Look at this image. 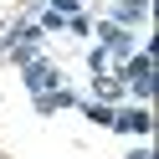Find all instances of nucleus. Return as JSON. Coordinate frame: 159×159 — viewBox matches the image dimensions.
Here are the masks:
<instances>
[{
    "label": "nucleus",
    "instance_id": "obj_7",
    "mask_svg": "<svg viewBox=\"0 0 159 159\" xmlns=\"http://www.w3.org/2000/svg\"><path fill=\"white\" fill-rule=\"evenodd\" d=\"M77 108H82V113L93 118V123H103V128H113V108H108V103H77Z\"/></svg>",
    "mask_w": 159,
    "mask_h": 159
},
{
    "label": "nucleus",
    "instance_id": "obj_4",
    "mask_svg": "<svg viewBox=\"0 0 159 159\" xmlns=\"http://www.w3.org/2000/svg\"><path fill=\"white\" fill-rule=\"evenodd\" d=\"M123 93H128V87H123V72H98V77H93V98H98V103L118 108Z\"/></svg>",
    "mask_w": 159,
    "mask_h": 159
},
{
    "label": "nucleus",
    "instance_id": "obj_11",
    "mask_svg": "<svg viewBox=\"0 0 159 159\" xmlns=\"http://www.w3.org/2000/svg\"><path fill=\"white\" fill-rule=\"evenodd\" d=\"M0 31H5V26H0Z\"/></svg>",
    "mask_w": 159,
    "mask_h": 159
},
{
    "label": "nucleus",
    "instance_id": "obj_5",
    "mask_svg": "<svg viewBox=\"0 0 159 159\" xmlns=\"http://www.w3.org/2000/svg\"><path fill=\"white\" fill-rule=\"evenodd\" d=\"M62 108H77V93L52 87V93H41V98H36V113H62Z\"/></svg>",
    "mask_w": 159,
    "mask_h": 159
},
{
    "label": "nucleus",
    "instance_id": "obj_1",
    "mask_svg": "<svg viewBox=\"0 0 159 159\" xmlns=\"http://www.w3.org/2000/svg\"><path fill=\"white\" fill-rule=\"evenodd\" d=\"M93 31H98V46L108 52V62H118V67H123L128 57H134V36H128V26L103 21V26H93Z\"/></svg>",
    "mask_w": 159,
    "mask_h": 159
},
{
    "label": "nucleus",
    "instance_id": "obj_6",
    "mask_svg": "<svg viewBox=\"0 0 159 159\" xmlns=\"http://www.w3.org/2000/svg\"><path fill=\"white\" fill-rule=\"evenodd\" d=\"M144 16H149V0H123L113 11V26H139Z\"/></svg>",
    "mask_w": 159,
    "mask_h": 159
},
{
    "label": "nucleus",
    "instance_id": "obj_10",
    "mask_svg": "<svg viewBox=\"0 0 159 159\" xmlns=\"http://www.w3.org/2000/svg\"><path fill=\"white\" fill-rule=\"evenodd\" d=\"M128 159H154V154H149V149H134V154H128Z\"/></svg>",
    "mask_w": 159,
    "mask_h": 159
},
{
    "label": "nucleus",
    "instance_id": "obj_9",
    "mask_svg": "<svg viewBox=\"0 0 159 159\" xmlns=\"http://www.w3.org/2000/svg\"><path fill=\"white\" fill-rule=\"evenodd\" d=\"M87 62H93V77L108 72V52H103V46H93V57H87Z\"/></svg>",
    "mask_w": 159,
    "mask_h": 159
},
{
    "label": "nucleus",
    "instance_id": "obj_3",
    "mask_svg": "<svg viewBox=\"0 0 159 159\" xmlns=\"http://www.w3.org/2000/svg\"><path fill=\"white\" fill-rule=\"evenodd\" d=\"M113 128H118V134H139V139H144L149 128H154L149 103H139V108H113Z\"/></svg>",
    "mask_w": 159,
    "mask_h": 159
},
{
    "label": "nucleus",
    "instance_id": "obj_8",
    "mask_svg": "<svg viewBox=\"0 0 159 159\" xmlns=\"http://www.w3.org/2000/svg\"><path fill=\"white\" fill-rule=\"evenodd\" d=\"M62 31H72V36H93V21H87L82 11H72V16H67V26H62Z\"/></svg>",
    "mask_w": 159,
    "mask_h": 159
},
{
    "label": "nucleus",
    "instance_id": "obj_2",
    "mask_svg": "<svg viewBox=\"0 0 159 159\" xmlns=\"http://www.w3.org/2000/svg\"><path fill=\"white\" fill-rule=\"evenodd\" d=\"M21 77H26V93H31V98H41V93H52V87H62V72H57L52 62H41V57L21 62Z\"/></svg>",
    "mask_w": 159,
    "mask_h": 159
}]
</instances>
